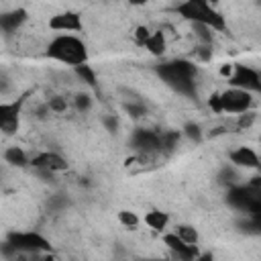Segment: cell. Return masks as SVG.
<instances>
[{
	"mask_svg": "<svg viewBox=\"0 0 261 261\" xmlns=\"http://www.w3.org/2000/svg\"><path fill=\"white\" fill-rule=\"evenodd\" d=\"M145 224H147L149 228L157 230V232H163V230L167 228V224H169V216H167V212H163V210H149V212L145 214Z\"/></svg>",
	"mask_w": 261,
	"mask_h": 261,
	"instance_id": "cell-15",
	"label": "cell"
},
{
	"mask_svg": "<svg viewBox=\"0 0 261 261\" xmlns=\"http://www.w3.org/2000/svg\"><path fill=\"white\" fill-rule=\"evenodd\" d=\"M45 55L53 61H59V63L73 67V65L88 61V47L80 37H75L71 33H61L49 41Z\"/></svg>",
	"mask_w": 261,
	"mask_h": 261,
	"instance_id": "cell-2",
	"label": "cell"
},
{
	"mask_svg": "<svg viewBox=\"0 0 261 261\" xmlns=\"http://www.w3.org/2000/svg\"><path fill=\"white\" fill-rule=\"evenodd\" d=\"M228 159H230L232 165H237V167H245V169H259V167H261V159H259L257 151L251 149V147H245V145L232 149V151L228 153Z\"/></svg>",
	"mask_w": 261,
	"mask_h": 261,
	"instance_id": "cell-12",
	"label": "cell"
},
{
	"mask_svg": "<svg viewBox=\"0 0 261 261\" xmlns=\"http://www.w3.org/2000/svg\"><path fill=\"white\" fill-rule=\"evenodd\" d=\"M220 102H222V114H241L245 110H251L253 106V92H247L243 88H226L220 92Z\"/></svg>",
	"mask_w": 261,
	"mask_h": 261,
	"instance_id": "cell-4",
	"label": "cell"
},
{
	"mask_svg": "<svg viewBox=\"0 0 261 261\" xmlns=\"http://www.w3.org/2000/svg\"><path fill=\"white\" fill-rule=\"evenodd\" d=\"M255 120H257V114H255L253 110H245V112L237 114V126H239L241 130L251 128V126L255 124Z\"/></svg>",
	"mask_w": 261,
	"mask_h": 261,
	"instance_id": "cell-19",
	"label": "cell"
},
{
	"mask_svg": "<svg viewBox=\"0 0 261 261\" xmlns=\"http://www.w3.org/2000/svg\"><path fill=\"white\" fill-rule=\"evenodd\" d=\"M14 251H24V253H39V251H49L51 245L49 241L39 234V232H10L6 241Z\"/></svg>",
	"mask_w": 261,
	"mask_h": 261,
	"instance_id": "cell-6",
	"label": "cell"
},
{
	"mask_svg": "<svg viewBox=\"0 0 261 261\" xmlns=\"http://www.w3.org/2000/svg\"><path fill=\"white\" fill-rule=\"evenodd\" d=\"M173 230H175V232H177L186 243H190V245H198L200 234H198L196 226H192V224H177Z\"/></svg>",
	"mask_w": 261,
	"mask_h": 261,
	"instance_id": "cell-18",
	"label": "cell"
},
{
	"mask_svg": "<svg viewBox=\"0 0 261 261\" xmlns=\"http://www.w3.org/2000/svg\"><path fill=\"white\" fill-rule=\"evenodd\" d=\"M90 104H92V100H90V96L88 94H77L75 98H73V106H75V110H88L90 108Z\"/></svg>",
	"mask_w": 261,
	"mask_h": 261,
	"instance_id": "cell-25",
	"label": "cell"
},
{
	"mask_svg": "<svg viewBox=\"0 0 261 261\" xmlns=\"http://www.w3.org/2000/svg\"><path fill=\"white\" fill-rule=\"evenodd\" d=\"M163 243L173 251L175 257H179V259H184V261H192V259H198V257H200V255H198V247L186 243L175 230H173V232H165V234H163Z\"/></svg>",
	"mask_w": 261,
	"mask_h": 261,
	"instance_id": "cell-11",
	"label": "cell"
},
{
	"mask_svg": "<svg viewBox=\"0 0 261 261\" xmlns=\"http://www.w3.org/2000/svg\"><path fill=\"white\" fill-rule=\"evenodd\" d=\"M82 27H84L82 16L77 12H71V10L59 12V14L49 18V29L57 31V33H80Z\"/></svg>",
	"mask_w": 261,
	"mask_h": 261,
	"instance_id": "cell-10",
	"label": "cell"
},
{
	"mask_svg": "<svg viewBox=\"0 0 261 261\" xmlns=\"http://www.w3.org/2000/svg\"><path fill=\"white\" fill-rule=\"evenodd\" d=\"M118 222L122 226H126V228H137L139 226V216L135 212H130V210H120L118 212Z\"/></svg>",
	"mask_w": 261,
	"mask_h": 261,
	"instance_id": "cell-20",
	"label": "cell"
},
{
	"mask_svg": "<svg viewBox=\"0 0 261 261\" xmlns=\"http://www.w3.org/2000/svg\"><path fill=\"white\" fill-rule=\"evenodd\" d=\"M29 165L39 171H45V173H59V171L67 169V159L63 155H59L57 151H39L31 157Z\"/></svg>",
	"mask_w": 261,
	"mask_h": 261,
	"instance_id": "cell-9",
	"label": "cell"
},
{
	"mask_svg": "<svg viewBox=\"0 0 261 261\" xmlns=\"http://www.w3.org/2000/svg\"><path fill=\"white\" fill-rule=\"evenodd\" d=\"M145 49H147L151 55L161 57V55L165 53V49H167L165 33H163V31H153V33H151V37H149V39H147V43H145Z\"/></svg>",
	"mask_w": 261,
	"mask_h": 261,
	"instance_id": "cell-14",
	"label": "cell"
},
{
	"mask_svg": "<svg viewBox=\"0 0 261 261\" xmlns=\"http://www.w3.org/2000/svg\"><path fill=\"white\" fill-rule=\"evenodd\" d=\"M130 4H135V6H141V4H147L149 0H128Z\"/></svg>",
	"mask_w": 261,
	"mask_h": 261,
	"instance_id": "cell-30",
	"label": "cell"
},
{
	"mask_svg": "<svg viewBox=\"0 0 261 261\" xmlns=\"http://www.w3.org/2000/svg\"><path fill=\"white\" fill-rule=\"evenodd\" d=\"M130 147L135 153L143 155H159L163 153L161 149V133L151 130V128H135L130 135Z\"/></svg>",
	"mask_w": 261,
	"mask_h": 261,
	"instance_id": "cell-5",
	"label": "cell"
},
{
	"mask_svg": "<svg viewBox=\"0 0 261 261\" xmlns=\"http://www.w3.org/2000/svg\"><path fill=\"white\" fill-rule=\"evenodd\" d=\"M259 143H261V139H259Z\"/></svg>",
	"mask_w": 261,
	"mask_h": 261,
	"instance_id": "cell-31",
	"label": "cell"
},
{
	"mask_svg": "<svg viewBox=\"0 0 261 261\" xmlns=\"http://www.w3.org/2000/svg\"><path fill=\"white\" fill-rule=\"evenodd\" d=\"M249 184H253V186L261 188V175H255V177H251V181H249Z\"/></svg>",
	"mask_w": 261,
	"mask_h": 261,
	"instance_id": "cell-29",
	"label": "cell"
},
{
	"mask_svg": "<svg viewBox=\"0 0 261 261\" xmlns=\"http://www.w3.org/2000/svg\"><path fill=\"white\" fill-rule=\"evenodd\" d=\"M4 159H6V163H10V165H16V167H24V165H29V161H31V157L24 153V149L22 147H8L6 151H4Z\"/></svg>",
	"mask_w": 261,
	"mask_h": 261,
	"instance_id": "cell-16",
	"label": "cell"
},
{
	"mask_svg": "<svg viewBox=\"0 0 261 261\" xmlns=\"http://www.w3.org/2000/svg\"><path fill=\"white\" fill-rule=\"evenodd\" d=\"M104 122H106V126H108L110 130H116V120H114V118H104Z\"/></svg>",
	"mask_w": 261,
	"mask_h": 261,
	"instance_id": "cell-28",
	"label": "cell"
},
{
	"mask_svg": "<svg viewBox=\"0 0 261 261\" xmlns=\"http://www.w3.org/2000/svg\"><path fill=\"white\" fill-rule=\"evenodd\" d=\"M218 179H220V184H224V186H228V188H232V186H237V173H234V169H230V167H224L222 171H220V175H218Z\"/></svg>",
	"mask_w": 261,
	"mask_h": 261,
	"instance_id": "cell-22",
	"label": "cell"
},
{
	"mask_svg": "<svg viewBox=\"0 0 261 261\" xmlns=\"http://www.w3.org/2000/svg\"><path fill=\"white\" fill-rule=\"evenodd\" d=\"M47 108L51 112H55V114H61V112L67 110V100L63 96H53V98L47 100Z\"/></svg>",
	"mask_w": 261,
	"mask_h": 261,
	"instance_id": "cell-21",
	"label": "cell"
},
{
	"mask_svg": "<svg viewBox=\"0 0 261 261\" xmlns=\"http://www.w3.org/2000/svg\"><path fill=\"white\" fill-rule=\"evenodd\" d=\"M24 102H27V96L0 104V128L4 135H14L18 130V116H20Z\"/></svg>",
	"mask_w": 261,
	"mask_h": 261,
	"instance_id": "cell-8",
	"label": "cell"
},
{
	"mask_svg": "<svg viewBox=\"0 0 261 261\" xmlns=\"http://www.w3.org/2000/svg\"><path fill=\"white\" fill-rule=\"evenodd\" d=\"M155 73L173 92H177L181 96H188V98L196 96V73H198V67H196L194 61H190V59L163 61V63L155 65Z\"/></svg>",
	"mask_w": 261,
	"mask_h": 261,
	"instance_id": "cell-1",
	"label": "cell"
},
{
	"mask_svg": "<svg viewBox=\"0 0 261 261\" xmlns=\"http://www.w3.org/2000/svg\"><path fill=\"white\" fill-rule=\"evenodd\" d=\"M151 33H153V31H149L147 27H137V31H135V41H137V45L145 47V43H147V39L151 37Z\"/></svg>",
	"mask_w": 261,
	"mask_h": 261,
	"instance_id": "cell-24",
	"label": "cell"
},
{
	"mask_svg": "<svg viewBox=\"0 0 261 261\" xmlns=\"http://www.w3.org/2000/svg\"><path fill=\"white\" fill-rule=\"evenodd\" d=\"M126 112H128L133 118H141V116L147 114V108H145L141 102H130V104H126Z\"/></svg>",
	"mask_w": 261,
	"mask_h": 261,
	"instance_id": "cell-23",
	"label": "cell"
},
{
	"mask_svg": "<svg viewBox=\"0 0 261 261\" xmlns=\"http://www.w3.org/2000/svg\"><path fill=\"white\" fill-rule=\"evenodd\" d=\"M228 84L234 88H243L247 92H261V71L251 65L237 63L232 75L228 77Z\"/></svg>",
	"mask_w": 261,
	"mask_h": 261,
	"instance_id": "cell-7",
	"label": "cell"
},
{
	"mask_svg": "<svg viewBox=\"0 0 261 261\" xmlns=\"http://www.w3.org/2000/svg\"><path fill=\"white\" fill-rule=\"evenodd\" d=\"M27 20V10L24 8H14L10 12H4L0 16V24L4 33H14L16 29L22 27V22Z\"/></svg>",
	"mask_w": 261,
	"mask_h": 261,
	"instance_id": "cell-13",
	"label": "cell"
},
{
	"mask_svg": "<svg viewBox=\"0 0 261 261\" xmlns=\"http://www.w3.org/2000/svg\"><path fill=\"white\" fill-rule=\"evenodd\" d=\"M208 106L212 108L214 114H222V102H220V92H214L210 98H208Z\"/></svg>",
	"mask_w": 261,
	"mask_h": 261,
	"instance_id": "cell-26",
	"label": "cell"
},
{
	"mask_svg": "<svg viewBox=\"0 0 261 261\" xmlns=\"http://www.w3.org/2000/svg\"><path fill=\"white\" fill-rule=\"evenodd\" d=\"M175 12L184 20H190L192 24H206L216 33H222L226 29L224 16L210 0H184L177 4Z\"/></svg>",
	"mask_w": 261,
	"mask_h": 261,
	"instance_id": "cell-3",
	"label": "cell"
},
{
	"mask_svg": "<svg viewBox=\"0 0 261 261\" xmlns=\"http://www.w3.org/2000/svg\"><path fill=\"white\" fill-rule=\"evenodd\" d=\"M73 73H75L84 84L96 86V71H94L92 65H88V61H86V63H80V65H73Z\"/></svg>",
	"mask_w": 261,
	"mask_h": 261,
	"instance_id": "cell-17",
	"label": "cell"
},
{
	"mask_svg": "<svg viewBox=\"0 0 261 261\" xmlns=\"http://www.w3.org/2000/svg\"><path fill=\"white\" fill-rule=\"evenodd\" d=\"M184 133H186V137H190L192 141H200V137H202V133H200V126H198V124H186Z\"/></svg>",
	"mask_w": 261,
	"mask_h": 261,
	"instance_id": "cell-27",
	"label": "cell"
}]
</instances>
